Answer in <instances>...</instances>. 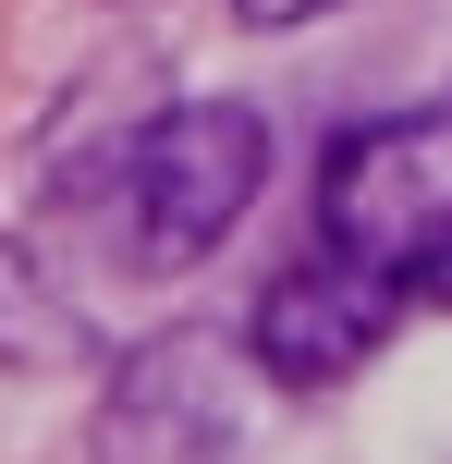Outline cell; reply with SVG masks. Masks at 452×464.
Segmentation results:
<instances>
[{
	"mask_svg": "<svg viewBox=\"0 0 452 464\" xmlns=\"http://www.w3.org/2000/svg\"><path fill=\"white\" fill-rule=\"evenodd\" d=\"M245 24H269V37H282V24H318V13H342V0H233Z\"/></svg>",
	"mask_w": 452,
	"mask_h": 464,
	"instance_id": "cell-6",
	"label": "cell"
},
{
	"mask_svg": "<svg viewBox=\"0 0 452 464\" xmlns=\"http://www.w3.org/2000/svg\"><path fill=\"white\" fill-rule=\"evenodd\" d=\"M86 354H98V330L73 318V294L24 245H0V367L13 379H62V367H86Z\"/></svg>",
	"mask_w": 452,
	"mask_h": 464,
	"instance_id": "cell-5",
	"label": "cell"
},
{
	"mask_svg": "<svg viewBox=\"0 0 452 464\" xmlns=\"http://www.w3.org/2000/svg\"><path fill=\"white\" fill-rule=\"evenodd\" d=\"M98 464H245V367L220 330H159L98 392Z\"/></svg>",
	"mask_w": 452,
	"mask_h": 464,
	"instance_id": "cell-3",
	"label": "cell"
},
{
	"mask_svg": "<svg viewBox=\"0 0 452 464\" xmlns=\"http://www.w3.org/2000/svg\"><path fill=\"white\" fill-rule=\"evenodd\" d=\"M269 184V122L245 98H184L122 147V208H135V256L147 269H196Z\"/></svg>",
	"mask_w": 452,
	"mask_h": 464,
	"instance_id": "cell-1",
	"label": "cell"
},
{
	"mask_svg": "<svg viewBox=\"0 0 452 464\" xmlns=\"http://www.w3.org/2000/svg\"><path fill=\"white\" fill-rule=\"evenodd\" d=\"M318 245L367 256L416 294V269L452 245V111H391L355 122L318 171Z\"/></svg>",
	"mask_w": 452,
	"mask_h": 464,
	"instance_id": "cell-2",
	"label": "cell"
},
{
	"mask_svg": "<svg viewBox=\"0 0 452 464\" xmlns=\"http://www.w3.org/2000/svg\"><path fill=\"white\" fill-rule=\"evenodd\" d=\"M416 305H452V245L428 256V269H416Z\"/></svg>",
	"mask_w": 452,
	"mask_h": 464,
	"instance_id": "cell-7",
	"label": "cell"
},
{
	"mask_svg": "<svg viewBox=\"0 0 452 464\" xmlns=\"http://www.w3.org/2000/svg\"><path fill=\"white\" fill-rule=\"evenodd\" d=\"M391 318H404V281L367 269V256H342V245H318V256H293L257 294L245 354H257L282 392H331V379H355L367 354L391 343Z\"/></svg>",
	"mask_w": 452,
	"mask_h": 464,
	"instance_id": "cell-4",
	"label": "cell"
}]
</instances>
